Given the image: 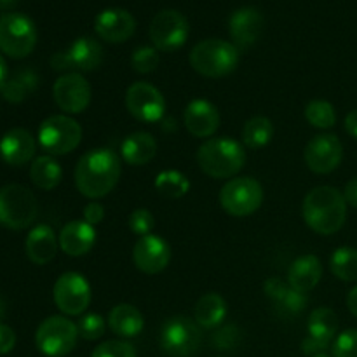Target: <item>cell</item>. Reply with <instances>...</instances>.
Here are the masks:
<instances>
[{
    "label": "cell",
    "instance_id": "1",
    "mask_svg": "<svg viewBox=\"0 0 357 357\" xmlns=\"http://www.w3.org/2000/svg\"><path fill=\"white\" fill-rule=\"evenodd\" d=\"M121 159L108 149L89 150L75 167V185L87 199H101L110 194L121 180Z\"/></svg>",
    "mask_w": 357,
    "mask_h": 357
},
{
    "label": "cell",
    "instance_id": "2",
    "mask_svg": "<svg viewBox=\"0 0 357 357\" xmlns=\"http://www.w3.org/2000/svg\"><path fill=\"white\" fill-rule=\"evenodd\" d=\"M302 215L314 232L331 236L347 220V201L338 188L316 187L303 199Z\"/></svg>",
    "mask_w": 357,
    "mask_h": 357
},
{
    "label": "cell",
    "instance_id": "3",
    "mask_svg": "<svg viewBox=\"0 0 357 357\" xmlns=\"http://www.w3.org/2000/svg\"><path fill=\"white\" fill-rule=\"evenodd\" d=\"M197 164L202 173L216 180L234 178L246 164V150L229 136L206 139L197 150Z\"/></svg>",
    "mask_w": 357,
    "mask_h": 357
},
{
    "label": "cell",
    "instance_id": "4",
    "mask_svg": "<svg viewBox=\"0 0 357 357\" xmlns=\"http://www.w3.org/2000/svg\"><path fill=\"white\" fill-rule=\"evenodd\" d=\"M190 66L202 77H227L239 65V49L222 38H206L194 45L188 56Z\"/></svg>",
    "mask_w": 357,
    "mask_h": 357
},
{
    "label": "cell",
    "instance_id": "5",
    "mask_svg": "<svg viewBox=\"0 0 357 357\" xmlns=\"http://www.w3.org/2000/svg\"><path fill=\"white\" fill-rule=\"evenodd\" d=\"M38 215L37 197L24 185L10 183L0 188V225L10 230H23Z\"/></svg>",
    "mask_w": 357,
    "mask_h": 357
},
{
    "label": "cell",
    "instance_id": "6",
    "mask_svg": "<svg viewBox=\"0 0 357 357\" xmlns=\"http://www.w3.org/2000/svg\"><path fill=\"white\" fill-rule=\"evenodd\" d=\"M37 45V26L21 13H6L0 16V51L9 58L21 59L31 54Z\"/></svg>",
    "mask_w": 357,
    "mask_h": 357
},
{
    "label": "cell",
    "instance_id": "7",
    "mask_svg": "<svg viewBox=\"0 0 357 357\" xmlns=\"http://www.w3.org/2000/svg\"><path fill=\"white\" fill-rule=\"evenodd\" d=\"M79 328L63 316H51L42 321L35 333V345L47 357H65L75 349Z\"/></svg>",
    "mask_w": 357,
    "mask_h": 357
},
{
    "label": "cell",
    "instance_id": "8",
    "mask_svg": "<svg viewBox=\"0 0 357 357\" xmlns=\"http://www.w3.org/2000/svg\"><path fill=\"white\" fill-rule=\"evenodd\" d=\"M37 138L49 155H65L80 145L82 128L68 115H51L40 124Z\"/></svg>",
    "mask_w": 357,
    "mask_h": 357
},
{
    "label": "cell",
    "instance_id": "9",
    "mask_svg": "<svg viewBox=\"0 0 357 357\" xmlns=\"http://www.w3.org/2000/svg\"><path fill=\"white\" fill-rule=\"evenodd\" d=\"M202 344L201 326L187 316L169 317L160 330V349L171 357H190Z\"/></svg>",
    "mask_w": 357,
    "mask_h": 357
},
{
    "label": "cell",
    "instance_id": "10",
    "mask_svg": "<svg viewBox=\"0 0 357 357\" xmlns=\"http://www.w3.org/2000/svg\"><path fill=\"white\" fill-rule=\"evenodd\" d=\"M264 202V188L258 180L250 176L234 178L220 190V204L229 215L244 218L258 211Z\"/></svg>",
    "mask_w": 357,
    "mask_h": 357
},
{
    "label": "cell",
    "instance_id": "11",
    "mask_svg": "<svg viewBox=\"0 0 357 357\" xmlns=\"http://www.w3.org/2000/svg\"><path fill=\"white\" fill-rule=\"evenodd\" d=\"M149 33L157 51L174 52L188 40L190 24L180 10L164 9L153 16Z\"/></svg>",
    "mask_w": 357,
    "mask_h": 357
},
{
    "label": "cell",
    "instance_id": "12",
    "mask_svg": "<svg viewBox=\"0 0 357 357\" xmlns=\"http://www.w3.org/2000/svg\"><path fill=\"white\" fill-rule=\"evenodd\" d=\"M103 61V47L91 37H79L66 51L56 52L51 58V66L56 72H93Z\"/></svg>",
    "mask_w": 357,
    "mask_h": 357
},
{
    "label": "cell",
    "instance_id": "13",
    "mask_svg": "<svg viewBox=\"0 0 357 357\" xmlns=\"http://www.w3.org/2000/svg\"><path fill=\"white\" fill-rule=\"evenodd\" d=\"M54 303L66 316H80L89 307L91 284L79 272H65L54 282L52 289Z\"/></svg>",
    "mask_w": 357,
    "mask_h": 357
},
{
    "label": "cell",
    "instance_id": "14",
    "mask_svg": "<svg viewBox=\"0 0 357 357\" xmlns=\"http://www.w3.org/2000/svg\"><path fill=\"white\" fill-rule=\"evenodd\" d=\"M126 107L139 122H159L166 114V100L155 86L149 82H135L126 93Z\"/></svg>",
    "mask_w": 357,
    "mask_h": 357
},
{
    "label": "cell",
    "instance_id": "15",
    "mask_svg": "<svg viewBox=\"0 0 357 357\" xmlns=\"http://www.w3.org/2000/svg\"><path fill=\"white\" fill-rule=\"evenodd\" d=\"M309 337L302 342V352L307 356H316L326 351L335 342L338 333V316L328 307H319L310 312L307 319Z\"/></svg>",
    "mask_w": 357,
    "mask_h": 357
},
{
    "label": "cell",
    "instance_id": "16",
    "mask_svg": "<svg viewBox=\"0 0 357 357\" xmlns=\"http://www.w3.org/2000/svg\"><path fill=\"white\" fill-rule=\"evenodd\" d=\"M91 86L82 73L70 72L59 77L52 87V96L56 105L65 114L77 115L82 114L91 103Z\"/></svg>",
    "mask_w": 357,
    "mask_h": 357
},
{
    "label": "cell",
    "instance_id": "17",
    "mask_svg": "<svg viewBox=\"0 0 357 357\" xmlns=\"http://www.w3.org/2000/svg\"><path fill=\"white\" fill-rule=\"evenodd\" d=\"M303 159L312 173L330 174L340 166L344 159V146L338 136L317 135L305 146Z\"/></svg>",
    "mask_w": 357,
    "mask_h": 357
},
{
    "label": "cell",
    "instance_id": "18",
    "mask_svg": "<svg viewBox=\"0 0 357 357\" xmlns=\"http://www.w3.org/2000/svg\"><path fill=\"white\" fill-rule=\"evenodd\" d=\"M171 248L162 237L143 236L132 248V261L143 274H160L169 265Z\"/></svg>",
    "mask_w": 357,
    "mask_h": 357
},
{
    "label": "cell",
    "instance_id": "19",
    "mask_svg": "<svg viewBox=\"0 0 357 357\" xmlns=\"http://www.w3.org/2000/svg\"><path fill=\"white\" fill-rule=\"evenodd\" d=\"M98 37L110 44H122L129 40L136 31V20L129 10L105 9L94 20Z\"/></svg>",
    "mask_w": 357,
    "mask_h": 357
},
{
    "label": "cell",
    "instance_id": "20",
    "mask_svg": "<svg viewBox=\"0 0 357 357\" xmlns=\"http://www.w3.org/2000/svg\"><path fill=\"white\" fill-rule=\"evenodd\" d=\"M264 16L255 7H243L230 16L229 31L234 45L239 49H248L257 44L264 33Z\"/></svg>",
    "mask_w": 357,
    "mask_h": 357
},
{
    "label": "cell",
    "instance_id": "21",
    "mask_svg": "<svg viewBox=\"0 0 357 357\" xmlns=\"http://www.w3.org/2000/svg\"><path fill=\"white\" fill-rule=\"evenodd\" d=\"M183 122L195 138H209L220 128V112L211 101L194 100L185 108Z\"/></svg>",
    "mask_w": 357,
    "mask_h": 357
},
{
    "label": "cell",
    "instance_id": "22",
    "mask_svg": "<svg viewBox=\"0 0 357 357\" xmlns=\"http://www.w3.org/2000/svg\"><path fill=\"white\" fill-rule=\"evenodd\" d=\"M35 150H37L35 138L23 128L10 129L0 139V157L9 166H24L33 159Z\"/></svg>",
    "mask_w": 357,
    "mask_h": 357
},
{
    "label": "cell",
    "instance_id": "23",
    "mask_svg": "<svg viewBox=\"0 0 357 357\" xmlns=\"http://www.w3.org/2000/svg\"><path fill=\"white\" fill-rule=\"evenodd\" d=\"M59 248L70 257H84L96 243V230L86 220L68 222L59 232Z\"/></svg>",
    "mask_w": 357,
    "mask_h": 357
},
{
    "label": "cell",
    "instance_id": "24",
    "mask_svg": "<svg viewBox=\"0 0 357 357\" xmlns=\"http://www.w3.org/2000/svg\"><path fill=\"white\" fill-rule=\"evenodd\" d=\"M58 244L59 241L56 239L54 230L45 223H40L30 230L24 248H26V255L31 264L47 265L49 261L54 260L58 253Z\"/></svg>",
    "mask_w": 357,
    "mask_h": 357
},
{
    "label": "cell",
    "instance_id": "25",
    "mask_svg": "<svg viewBox=\"0 0 357 357\" xmlns=\"http://www.w3.org/2000/svg\"><path fill=\"white\" fill-rule=\"evenodd\" d=\"M321 278H323V265L316 255H303L296 258L288 271V284L302 293L316 288Z\"/></svg>",
    "mask_w": 357,
    "mask_h": 357
},
{
    "label": "cell",
    "instance_id": "26",
    "mask_svg": "<svg viewBox=\"0 0 357 357\" xmlns=\"http://www.w3.org/2000/svg\"><path fill=\"white\" fill-rule=\"evenodd\" d=\"M108 326L117 337L135 338L145 326L143 314L131 303H119L108 314Z\"/></svg>",
    "mask_w": 357,
    "mask_h": 357
},
{
    "label": "cell",
    "instance_id": "27",
    "mask_svg": "<svg viewBox=\"0 0 357 357\" xmlns=\"http://www.w3.org/2000/svg\"><path fill=\"white\" fill-rule=\"evenodd\" d=\"M157 142L150 132H131L121 145V155L129 166H145L155 157Z\"/></svg>",
    "mask_w": 357,
    "mask_h": 357
},
{
    "label": "cell",
    "instance_id": "28",
    "mask_svg": "<svg viewBox=\"0 0 357 357\" xmlns=\"http://www.w3.org/2000/svg\"><path fill=\"white\" fill-rule=\"evenodd\" d=\"M227 317V302L218 295V293H208L201 296L195 303L194 321L201 328L213 330L218 328Z\"/></svg>",
    "mask_w": 357,
    "mask_h": 357
},
{
    "label": "cell",
    "instance_id": "29",
    "mask_svg": "<svg viewBox=\"0 0 357 357\" xmlns=\"http://www.w3.org/2000/svg\"><path fill=\"white\" fill-rule=\"evenodd\" d=\"M30 178L40 190H52L61 183L63 169L52 155H40L31 164Z\"/></svg>",
    "mask_w": 357,
    "mask_h": 357
},
{
    "label": "cell",
    "instance_id": "30",
    "mask_svg": "<svg viewBox=\"0 0 357 357\" xmlns=\"http://www.w3.org/2000/svg\"><path fill=\"white\" fill-rule=\"evenodd\" d=\"M38 86V75L33 70H20L14 75L7 79V82L2 87V96L6 98L9 103H21L26 100Z\"/></svg>",
    "mask_w": 357,
    "mask_h": 357
},
{
    "label": "cell",
    "instance_id": "31",
    "mask_svg": "<svg viewBox=\"0 0 357 357\" xmlns=\"http://www.w3.org/2000/svg\"><path fill=\"white\" fill-rule=\"evenodd\" d=\"M274 124L268 117L264 115H258V117L250 119V121L244 124L243 129V142L244 145L250 146V149H264L274 138Z\"/></svg>",
    "mask_w": 357,
    "mask_h": 357
},
{
    "label": "cell",
    "instance_id": "32",
    "mask_svg": "<svg viewBox=\"0 0 357 357\" xmlns=\"http://www.w3.org/2000/svg\"><path fill=\"white\" fill-rule=\"evenodd\" d=\"M330 271L335 278L345 282L357 281V250L351 246H342L330 257Z\"/></svg>",
    "mask_w": 357,
    "mask_h": 357
},
{
    "label": "cell",
    "instance_id": "33",
    "mask_svg": "<svg viewBox=\"0 0 357 357\" xmlns=\"http://www.w3.org/2000/svg\"><path fill=\"white\" fill-rule=\"evenodd\" d=\"M155 190L167 199H181L190 190V181L181 171L167 169L157 174Z\"/></svg>",
    "mask_w": 357,
    "mask_h": 357
},
{
    "label": "cell",
    "instance_id": "34",
    "mask_svg": "<svg viewBox=\"0 0 357 357\" xmlns=\"http://www.w3.org/2000/svg\"><path fill=\"white\" fill-rule=\"evenodd\" d=\"M305 119L312 128L330 129L337 122V114H335V107L330 101L314 100L307 105Z\"/></svg>",
    "mask_w": 357,
    "mask_h": 357
},
{
    "label": "cell",
    "instance_id": "35",
    "mask_svg": "<svg viewBox=\"0 0 357 357\" xmlns=\"http://www.w3.org/2000/svg\"><path fill=\"white\" fill-rule=\"evenodd\" d=\"M159 51L155 47H150V45H142V47L135 49L131 56L132 70L142 73V75L152 73L159 66Z\"/></svg>",
    "mask_w": 357,
    "mask_h": 357
},
{
    "label": "cell",
    "instance_id": "36",
    "mask_svg": "<svg viewBox=\"0 0 357 357\" xmlns=\"http://www.w3.org/2000/svg\"><path fill=\"white\" fill-rule=\"evenodd\" d=\"M77 328H79V335L84 340L93 342L103 337L105 331H107V323L100 314H86V316L80 317Z\"/></svg>",
    "mask_w": 357,
    "mask_h": 357
},
{
    "label": "cell",
    "instance_id": "37",
    "mask_svg": "<svg viewBox=\"0 0 357 357\" xmlns=\"http://www.w3.org/2000/svg\"><path fill=\"white\" fill-rule=\"evenodd\" d=\"M91 357H138L135 345L126 340H108L98 345Z\"/></svg>",
    "mask_w": 357,
    "mask_h": 357
},
{
    "label": "cell",
    "instance_id": "38",
    "mask_svg": "<svg viewBox=\"0 0 357 357\" xmlns=\"http://www.w3.org/2000/svg\"><path fill=\"white\" fill-rule=\"evenodd\" d=\"M128 225H129V229H131L132 234L143 237V236H149V234H152L153 225H155V220H153V215L149 211V209L139 208V209H135V211L129 215Z\"/></svg>",
    "mask_w": 357,
    "mask_h": 357
},
{
    "label": "cell",
    "instance_id": "39",
    "mask_svg": "<svg viewBox=\"0 0 357 357\" xmlns=\"http://www.w3.org/2000/svg\"><path fill=\"white\" fill-rule=\"evenodd\" d=\"M333 357H357V330H345L335 338Z\"/></svg>",
    "mask_w": 357,
    "mask_h": 357
},
{
    "label": "cell",
    "instance_id": "40",
    "mask_svg": "<svg viewBox=\"0 0 357 357\" xmlns=\"http://www.w3.org/2000/svg\"><path fill=\"white\" fill-rule=\"evenodd\" d=\"M239 342V330L236 326H225L220 331H216L213 337V344L220 351H229Z\"/></svg>",
    "mask_w": 357,
    "mask_h": 357
},
{
    "label": "cell",
    "instance_id": "41",
    "mask_svg": "<svg viewBox=\"0 0 357 357\" xmlns=\"http://www.w3.org/2000/svg\"><path fill=\"white\" fill-rule=\"evenodd\" d=\"M281 303L288 312L300 314L303 309H305L307 303H309V298H307V293L298 291V289H293L291 286H289L288 293H286Z\"/></svg>",
    "mask_w": 357,
    "mask_h": 357
},
{
    "label": "cell",
    "instance_id": "42",
    "mask_svg": "<svg viewBox=\"0 0 357 357\" xmlns=\"http://www.w3.org/2000/svg\"><path fill=\"white\" fill-rule=\"evenodd\" d=\"M288 289H289V284H286V282L279 278H268L264 284L265 295L275 303L282 302V298H284V295L288 293Z\"/></svg>",
    "mask_w": 357,
    "mask_h": 357
},
{
    "label": "cell",
    "instance_id": "43",
    "mask_svg": "<svg viewBox=\"0 0 357 357\" xmlns=\"http://www.w3.org/2000/svg\"><path fill=\"white\" fill-rule=\"evenodd\" d=\"M14 345H16V333H14V330L7 326V324L0 323V356L9 354L14 349Z\"/></svg>",
    "mask_w": 357,
    "mask_h": 357
},
{
    "label": "cell",
    "instance_id": "44",
    "mask_svg": "<svg viewBox=\"0 0 357 357\" xmlns=\"http://www.w3.org/2000/svg\"><path fill=\"white\" fill-rule=\"evenodd\" d=\"M103 218L105 208L101 204H98V202H91V204H87L86 209H84V220H86L87 223H91L93 227L103 222Z\"/></svg>",
    "mask_w": 357,
    "mask_h": 357
},
{
    "label": "cell",
    "instance_id": "45",
    "mask_svg": "<svg viewBox=\"0 0 357 357\" xmlns=\"http://www.w3.org/2000/svg\"><path fill=\"white\" fill-rule=\"evenodd\" d=\"M344 197L347 201V204H351L352 208L357 209V178H352L344 188Z\"/></svg>",
    "mask_w": 357,
    "mask_h": 357
},
{
    "label": "cell",
    "instance_id": "46",
    "mask_svg": "<svg viewBox=\"0 0 357 357\" xmlns=\"http://www.w3.org/2000/svg\"><path fill=\"white\" fill-rule=\"evenodd\" d=\"M345 131L357 139V108L345 117Z\"/></svg>",
    "mask_w": 357,
    "mask_h": 357
},
{
    "label": "cell",
    "instance_id": "47",
    "mask_svg": "<svg viewBox=\"0 0 357 357\" xmlns=\"http://www.w3.org/2000/svg\"><path fill=\"white\" fill-rule=\"evenodd\" d=\"M347 307H349V310L352 312V316L357 317V286H356V288H352L351 291H349Z\"/></svg>",
    "mask_w": 357,
    "mask_h": 357
},
{
    "label": "cell",
    "instance_id": "48",
    "mask_svg": "<svg viewBox=\"0 0 357 357\" xmlns=\"http://www.w3.org/2000/svg\"><path fill=\"white\" fill-rule=\"evenodd\" d=\"M7 79H9V70H7L6 59H3L2 54H0V91H2L3 84L7 82Z\"/></svg>",
    "mask_w": 357,
    "mask_h": 357
},
{
    "label": "cell",
    "instance_id": "49",
    "mask_svg": "<svg viewBox=\"0 0 357 357\" xmlns=\"http://www.w3.org/2000/svg\"><path fill=\"white\" fill-rule=\"evenodd\" d=\"M16 3H17V0H0V9H2V10L13 9Z\"/></svg>",
    "mask_w": 357,
    "mask_h": 357
},
{
    "label": "cell",
    "instance_id": "50",
    "mask_svg": "<svg viewBox=\"0 0 357 357\" xmlns=\"http://www.w3.org/2000/svg\"><path fill=\"white\" fill-rule=\"evenodd\" d=\"M3 314H6V302H3L2 298H0V319L3 317Z\"/></svg>",
    "mask_w": 357,
    "mask_h": 357
},
{
    "label": "cell",
    "instance_id": "51",
    "mask_svg": "<svg viewBox=\"0 0 357 357\" xmlns=\"http://www.w3.org/2000/svg\"><path fill=\"white\" fill-rule=\"evenodd\" d=\"M312 357H331V356H328V354H324V352H321V354H316V356H312Z\"/></svg>",
    "mask_w": 357,
    "mask_h": 357
}]
</instances>
